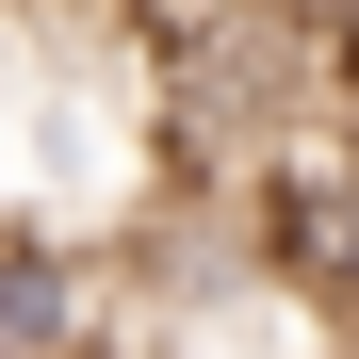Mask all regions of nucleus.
Returning <instances> with one entry per match:
<instances>
[{
    "instance_id": "obj_1",
    "label": "nucleus",
    "mask_w": 359,
    "mask_h": 359,
    "mask_svg": "<svg viewBox=\"0 0 359 359\" xmlns=\"http://www.w3.org/2000/svg\"><path fill=\"white\" fill-rule=\"evenodd\" d=\"M114 311H98V262L66 229H0V359H98Z\"/></svg>"
}]
</instances>
